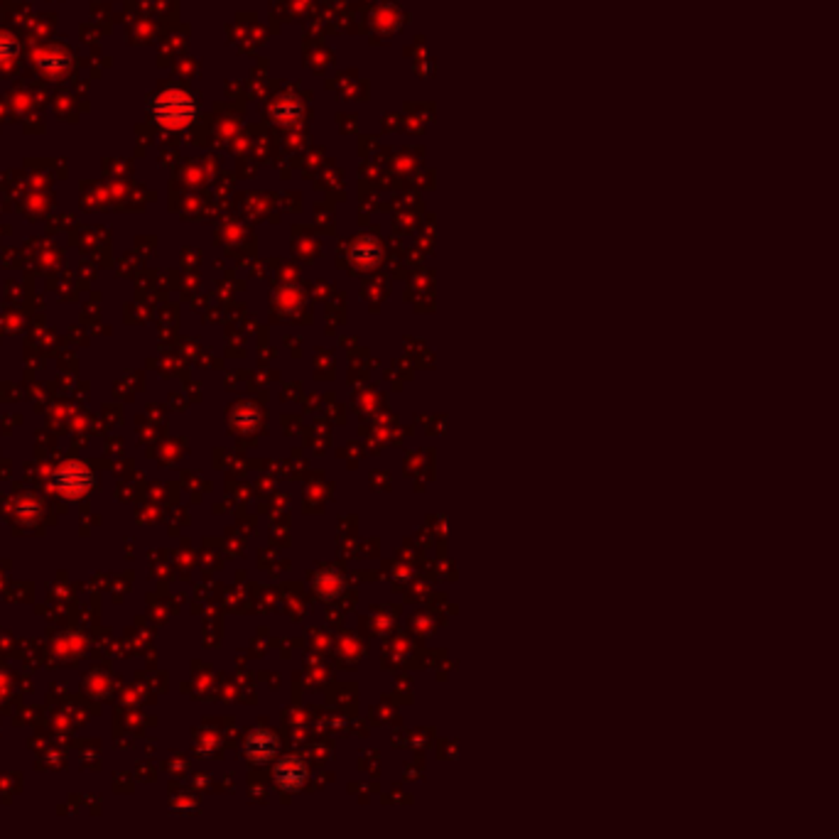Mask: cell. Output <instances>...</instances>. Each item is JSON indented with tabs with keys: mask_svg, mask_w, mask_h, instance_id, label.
<instances>
[{
	"mask_svg": "<svg viewBox=\"0 0 839 839\" xmlns=\"http://www.w3.org/2000/svg\"><path fill=\"white\" fill-rule=\"evenodd\" d=\"M152 113L162 126L182 128L197 116V106H194L192 96L184 91H164L152 101Z\"/></svg>",
	"mask_w": 839,
	"mask_h": 839,
	"instance_id": "cell-1",
	"label": "cell"
},
{
	"mask_svg": "<svg viewBox=\"0 0 839 839\" xmlns=\"http://www.w3.org/2000/svg\"><path fill=\"white\" fill-rule=\"evenodd\" d=\"M54 486L61 493H66V496H81V493L91 488V473L84 466L69 464L54 476Z\"/></svg>",
	"mask_w": 839,
	"mask_h": 839,
	"instance_id": "cell-2",
	"label": "cell"
},
{
	"mask_svg": "<svg viewBox=\"0 0 839 839\" xmlns=\"http://www.w3.org/2000/svg\"><path fill=\"white\" fill-rule=\"evenodd\" d=\"M275 780L282 790H300L307 780V768L302 766V761L297 759H285L277 763L275 768Z\"/></svg>",
	"mask_w": 839,
	"mask_h": 839,
	"instance_id": "cell-3",
	"label": "cell"
},
{
	"mask_svg": "<svg viewBox=\"0 0 839 839\" xmlns=\"http://www.w3.org/2000/svg\"><path fill=\"white\" fill-rule=\"evenodd\" d=\"M275 751H277L275 736L267 734V732H255V734H251L248 746H246V754H248L253 761H267L272 754H275Z\"/></svg>",
	"mask_w": 839,
	"mask_h": 839,
	"instance_id": "cell-4",
	"label": "cell"
},
{
	"mask_svg": "<svg viewBox=\"0 0 839 839\" xmlns=\"http://www.w3.org/2000/svg\"><path fill=\"white\" fill-rule=\"evenodd\" d=\"M37 64L42 66V69H49V71L56 69V71H59V69H64V66L69 64V59H66V56H56V59H54V56H52V59H44V56H40Z\"/></svg>",
	"mask_w": 839,
	"mask_h": 839,
	"instance_id": "cell-5",
	"label": "cell"
},
{
	"mask_svg": "<svg viewBox=\"0 0 839 839\" xmlns=\"http://www.w3.org/2000/svg\"><path fill=\"white\" fill-rule=\"evenodd\" d=\"M15 49H18V44L10 37H5V35H0V59H10L15 54Z\"/></svg>",
	"mask_w": 839,
	"mask_h": 839,
	"instance_id": "cell-6",
	"label": "cell"
}]
</instances>
